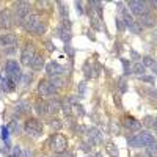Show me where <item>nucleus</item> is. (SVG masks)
<instances>
[{"mask_svg": "<svg viewBox=\"0 0 157 157\" xmlns=\"http://www.w3.org/2000/svg\"><path fill=\"white\" fill-rule=\"evenodd\" d=\"M105 149H107V152L110 154V157H118V155H120V152H118V148H116V145H115L113 141H109V143H107Z\"/></svg>", "mask_w": 157, "mask_h": 157, "instance_id": "obj_21", "label": "nucleus"}, {"mask_svg": "<svg viewBox=\"0 0 157 157\" xmlns=\"http://www.w3.org/2000/svg\"><path fill=\"white\" fill-rule=\"evenodd\" d=\"M145 71H146V68H145V64L143 63H135L134 64V68H132V72H135V74H138V75H145Z\"/></svg>", "mask_w": 157, "mask_h": 157, "instance_id": "obj_22", "label": "nucleus"}, {"mask_svg": "<svg viewBox=\"0 0 157 157\" xmlns=\"http://www.w3.org/2000/svg\"><path fill=\"white\" fill-rule=\"evenodd\" d=\"M60 107H61V102L58 99H52L47 102V112H50V113H57L60 110Z\"/></svg>", "mask_w": 157, "mask_h": 157, "instance_id": "obj_18", "label": "nucleus"}, {"mask_svg": "<svg viewBox=\"0 0 157 157\" xmlns=\"http://www.w3.org/2000/svg\"><path fill=\"white\" fill-rule=\"evenodd\" d=\"M152 39L157 43V30H154V33H152Z\"/></svg>", "mask_w": 157, "mask_h": 157, "instance_id": "obj_55", "label": "nucleus"}, {"mask_svg": "<svg viewBox=\"0 0 157 157\" xmlns=\"http://www.w3.org/2000/svg\"><path fill=\"white\" fill-rule=\"evenodd\" d=\"M10 157H22V155H21V149L16 146V148H14V152H13Z\"/></svg>", "mask_w": 157, "mask_h": 157, "instance_id": "obj_45", "label": "nucleus"}, {"mask_svg": "<svg viewBox=\"0 0 157 157\" xmlns=\"http://www.w3.org/2000/svg\"><path fill=\"white\" fill-rule=\"evenodd\" d=\"M152 129H154V132H157V121H155V124H154V127H152Z\"/></svg>", "mask_w": 157, "mask_h": 157, "instance_id": "obj_56", "label": "nucleus"}, {"mask_svg": "<svg viewBox=\"0 0 157 157\" xmlns=\"http://www.w3.org/2000/svg\"><path fill=\"white\" fill-rule=\"evenodd\" d=\"M140 27H148V29H152L155 25V19L151 16V14H143L140 16Z\"/></svg>", "mask_w": 157, "mask_h": 157, "instance_id": "obj_16", "label": "nucleus"}, {"mask_svg": "<svg viewBox=\"0 0 157 157\" xmlns=\"http://www.w3.org/2000/svg\"><path fill=\"white\" fill-rule=\"evenodd\" d=\"M49 146H50V149L54 151V152L61 154V152L66 151V148H68V140H66V137L61 135V134H55V135L50 137Z\"/></svg>", "mask_w": 157, "mask_h": 157, "instance_id": "obj_2", "label": "nucleus"}, {"mask_svg": "<svg viewBox=\"0 0 157 157\" xmlns=\"http://www.w3.org/2000/svg\"><path fill=\"white\" fill-rule=\"evenodd\" d=\"M60 157H74V154L72 152H61Z\"/></svg>", "mask_w": 157, "mask_h": 157, "instance_id": "obj_51", "label": "nucleus"}, {"mask_svg": "<svg viewBox=\"0 0 157 157\" xmlns=\"http://www.w3.org/2000/svg\"><path fill=\"white\" fill-rule=\"evenodd\" d=\"M80 149H83V151H90V149H91V146H86V143H82Z\"/></svg>", "mask_w": 157, "mask_h": 157, "instance_id": "obj_52", "label": "nucleus"}, {"mask_svg": "<svg viewBox=\"0 0 157 157\" xmlns=\"http://www.w3.org/2000/svg\"><path fill=\"white\" fill-rule=\"evenodd\" d=\"M129 30L132 32L134 35H138V33H141V27H140V24H137V22L130 24V25H129Z\"/></svg>", "mask_w": 157, "mask_h": 157, "instance_id": "obj_28", "label": "nucleus"}, {"mask_svg": "<svg viewBox=\"0 0 157 157\" xmlns=\"http://www.w3.org/2000/svg\"><path fill=\"white\" fill-rule=\"evenodd\" d=\"M39 24H41V19H39V16L36 14V13H30V14L22 21V27L27 30V32L35 33V30L38 29Z\"/></svg>", "mask_w": 157, "mask_h": 157, "instance_id": "obj_6", "label": "nucleus"}, {"mask_svg": "<svg viewBox=\"0 0 157 157\" xmlns=\"http://www.w3.org/2000/svg\"><path fill=\"white\" fill-rule=\"evenodd\" d=\"M64 50H66L68 54H69V57H72V55H74V50L69 47V44H66V46H64Z\"/></svg>", "mask_w": 157, "mask_h": 157, "instance_id": "obj_49", "label": "nucleus"}, {"mask_svg": "<svg viewBox=\"0 0 157 157\" xmlns=\"http://www.w3.org/2000/svg\"><path fill=\"white\" fill-rule=\"evenodd\" d=\"M44 32H46V25H44V24H39V25H38V29L35 30L36 35H43Z\"/></svg>", "mask_w": 157, "mask_h": 157, "instance_id": "obj_37", "label": "nucleus"}, {"mask_svg": "<svg viewBox=\"0 0 157 157\" xmlns=\"http://www.w3.org/2000/svg\"><path fill=\"white\" fill-rule=\"evenodd\" d=\"M151 69H152V72L157 75V63H154V64H152V66H151Z\"/></svg>", "mask_w": 157, "mask_h": 157, "instance_id": "obj_53", "label": "nucleus"}, {"mask_svg": "<svg viewBox=\"0 0 157 157\" xmlns=\"http://www.w3.org/2000/svg\"><path fill=\"white\" fill-rule=\"evenodd\" d=\"M126 90H127V86H126V82L123 80H120V93H126Z\"/></svg>", "mask_w": 157, "mask_h": 157, "instance_id": "obj_40", "label": "nucleus"}, {"mask_svg": "<svg viewBox=\"0 0 157 157\" xmlns=\"http://www.w3.org/2000/svg\"><path fill=\"white\" fill-rule=\"evenodd\" d=\"M110 132L112 134H120V126H118V123H115L113 120L110 121Z\"/></svg>", "mask_w": 157, "mask_h": 157, "instance_id": "obj_33", "label": "nucleus"}, {"mask_svg": "<svg viewBox=\"0 0 157 157\" xmlns=\"http://www.w3.org/2000/svg\"><path fill=\"white\" fill-rule=\"evenodd\" d=\"M123 124H124V127L126 129H129V130H140L141 129V124H140V121L138 120H135L134 116H124V120H123Z\"/></svg>", "mask_w": 157, "mask_h": 157, "instance_id": "obj_15", "label": "nucleus"}, {"mask_svg": "<svg viewBox=\"0 0 157 157\" xmlns=\"http://www.w3.org/2000/svg\"><path fill=\"white\" fill-rule=\"evenodd\" d=\"M74 109H75V112H77L78 115H80V116H83V115H85V110H83V107H82V105H78V104H75Z\"/></svg>", "mask_w": 157, "mask_h": 157, "instance_id": "obj_38", "label": "nucleus"}, {"mask_svg": "<svg viewBox=\"0 0 157 157\" xmlns=\"http://www.w3.org/2000/svg\"><path fill=\"white\" fill-rule=\"evenodd\" d=\"M151 143H155L154 141V135L149 134V132H140L134 137L127 138V145L132 146V148H141V146H148Z\"/></svg>", "mask_w": 157, "mask_h": 157, "instance_id": "obj_1", "label": "nucleus"}, {"mask_svg": "<svg viewBox=\"0 0 157 157\" xmlns=\"http://www.w3.org/2000/svg\"><path fill=\"white\" fill-rule=\"evenodd\" d=\"M46 72L50 75V77H55V75H63L64 72H66V68L61 66L60 63L57 61H49L46 64Z\"/></svg>", "mask_w": 157, "mask_h": 157, "instance_id": "obj_11", "label": "nucleus"}, {"mask_svg": "<svg viewBox=\"0 0 157 157\" xmlns=\"http://www.w3.org/2000/svg\"><path fill=\"white\" fill-rule=\"evenodd\" d=\"M8 129L11 130L13 134H14V132H17V129H19V126H17V121H14V120H13V121H11V124L8 126Z\"/></svg>", "mask_w": 157, "mask_h": 157, "instance_id": "obj_36", "label": "nucleus"}, {"mask_svg": "<svg viewBox=\"0 0 157 157\" xmlns=\"http://www.w3.org/2000/svg\"><path fill=\"white\" fill-rule=\"evenodd\" d=\"M115 25L118 27V32H124V30H126V24L123 22L121 17H116V19H115Z\"/></svg>", "mask_w": 157, "mask_h": 157, "instance_id": "obj_29", "label": "nucleus"}, {"mask_svg": "<svg viewBox=\"0 0 157 157\" xmlns=\"http://www.w3.org/2000/svg\"><path fill=\"white\" fill-rule=\"evenodd\" d=\"M146 5H151V8L157 10V0H151V2H146Z\"/></svg>", "mask_w": 157, "mask_h": 157, "instance_id": "obj_50", "label": "nucleus"}, {"mask_svg": "<svg viewBox=\"0 0 157 157\" xmlns=\"http://www.w3.org/2000/svg\"><path fill=\"white\" fill-rule=\"evenodd\" d=\"M148 93H149V96H151L152 99L157 101V90H148Z\"/></svg>", "mask_w": 157, "mask_h": 157, "instance_id": "obj_46", "label": "nucleus"}, {"mask_svg": "<svg viewBox=\"0 0 157 157\" xmlns=\"http://www.w3.org/2000/svg\"><path fill=\"white\" fill-rule=\"evenodd\" d=\"M2 138L3 140L8 138V127H2Z\"/></svg>", "mask_w": 157, "mask_h": 157, "instance_id": "obj_47", "label": "nucleus"}, {"mask_svg": "<svg viewBox=\"0 0 157 157\" xmlns=\"http://www.w3.org/2000/svg\"><path fill=\"white\" fill-rule=\"evenodd\" d=\"M88 130V141H90V145L91 146H94V145H101L102 143V134L99 132L98 129L94 127H91V129H86Z\"/></svg>", "mask_w": 157, "mask_h": 157, "instance_id": "obj_13", "label": "nucleus"}, {"mask_svg": "<svg viewBox=\"0 0 157 157\" xmlns=\"http://www.w3.org/2000/svg\"><path fill=\"white\" fill-rule=\"evenodd\" d=\"M17 44V36L13 33H6L3 36H0V46L2 47H16Z\"/></svg>", "mask_w": 157, "mask_h": 157, "instance_id": "obj_14", "label": "nucleus"}, {"mask_svg": "<svg viewBox=\"0 0 157 157\" xmlns=\"http://www.w3.org/2000/svg\"><path fill=\"white\" fill-rule=\"evenodd\" d=\"M66 44H69L71 41V22L68 19H63V24L58 27V33H57Z\"/></svg>", "mask_w": 157, "mask_h": 157, "instance_id": "obj_10", "label": "nucleus"}, {"mask_svg": "<svg viewBox=\"0 0 157 157\" xmlns=\"http://www.w3.org/2000/svg\"><path fill=\"white\" fill-rule=\"evenodd\" d=\"M146 155L148 157H157V145L155 143H151V145L146 146Z\"/></svg>", "mask_w": 157, "mask_h": 157, "instance_id": "obj_24", "label": "nucleus"}, {"mask_svg": "<svg viewBox=\"0 0 157 157\" xmlns=\"http://www.w3.org/2000/svg\"><path fill=\"white\" fill-rule=\"evenodd\" d=\"M30 66H32L33 71H41L43 66H44V58H43L41 55H38V54H36V57L33 58V61H32Z\"/></svg>", "mask_w": 157, "mask_h": 157, "instance_id": "obj_17", "label": "nucleus"}, {"mask_svg": "<svg viewBox=\"0 0 157 157\" xmlns=\"http://www.w3.org/2000/svg\"><path fill=\"white\" fill-rule=\"evenodd\" d=\"M35 112H36L38 115H46V113H47V104L43 102V101H38V102L35 104Z\"/></svg>", "mask_w": 157, "mask_h": 157, "instance_id": "obj_20", "label": "nucleus"}, {"mask_svg": "<svg viewBox=\"0 0 157 157\" xmlns=\"http://www.w3.org/2000/svg\"><path fill=\"white\" fill-rule=\"evenodd\" d=\"M115 104H116V107L118 109H123V104H121V99H120V96H118V94H115Z\"/></svg>", "mask_w": 157, "mask_h": 157, "instance_id": "obj_41", "label": "nucleus"}, {"mask_svg": "<svg viewBox=\"0 0 157 157\" xmlns=\"http://www.w3.org/2000/svg\"><path fill=\"white\" fill-rule=\"evenodd\" d=\"M123 22H124V24L127 25V27H129V25H130V24H134L135 21H134V17L130 16L127 11H124V13H123Z\"/></svg>", "mask_w": 157, "mask_h": 157, "instance_id": "obj_26", "label": "nucleus"}, {"mask_svg": "<svg viewBox=\"0 0 157 157\" xmlns=\"http://www.w3.org/2000/svg\"><path fill=\"white\" fill-rule=\"evenodd\" d=\"M121 63H123V69H124V75H129V74H132V66H130V63L127 61V60H121Z\"/></svg>", "mask_w": 157, "mask_h": 157, "instance_id": "obj_25", "label": "nucleus"}, {"mask_svg": "<svg viewBox=\"0 0 157 157\" xmlns=\"http://www.w3.org/2000/svg\"><path fill=\"white\" fill-rule=\"evenodd\" d=\"M127 6L130 8V11L137 16H143V14H148V6H146V2L143 0H130L127 3Z\"/></svg>", "mask_w": 157, "mask_h": 157, "instance_id": "obj_7", "label": "nucleus"}, {"mask_svg": "<svg viewBox=\"0 0 157 157\" xmlns=\"http://www.w3.org/2000/svg\"><path fill=\"white\" fill-rule=\"evenodd\" d=\"M52 85H54L57 90L60 88V86H63L64 85V80H63V78L60 77V75H55V77H50V80H49Z\"/></svg>", "mask_w": 157, "mask_h": 157, "instance_id": "obj_23", "label": "nucleus"}, {"mask_svg": "<svg viewBox=\"0 0 157 157\" xmlns=\"http://www.w3.org/2000/svg\"><path fill=\"white\" fill-rule=\"evenodd\" d=\"M5 71H6V77L11 78L13 82H19L21 77H22V72H21V66L19 63H16L14 60H8L6 64H5Z\"/></svg>", "mask_w": 157, "mask_h": 157, "instance_id": "obj_3", "label": "nucleus"}, {"mask_svg": "<svg viewBox=\"0 0 157 157\" xmlns=\"http://www.w3.org/2000/svg\"><path fill=\"white\" fill-rule=\"evenodd\" d=\"M14 17L19 24H22V21L30 14V3L29 2H16L14 5Z\"/></svg>", "mask_w": 157, "mask_h": 157, "instance_id": "obj_5", "label": "nucleus"}, {"mask_svg": "<svg viewBox=\"0 0 157 157\" xmlns=\"http://www.w3.org/2000/svg\"><path fill=\"white\" fill-rule=\"evenodd\" d=\"M140 80L148 82V83H152V82H154V78H152V77H149V75H140Z\"/></svg>", "mask_w": 157, "mask_h": 157, "instance_id": "obj_39", "label": "nucleus"}, {"mask_svg": "<svg viewBox=\"0 0 157 157\" xmlns=\"http://www.w3.org/2000/svg\"><path fill=\"white\" fill-rule=\"evenodd\" d=\"M30 83H32V74H29V72L24 74V75H22V85H24V86H29Z\"/></svg>", "mask_w": 157, "mask_h": 157, "instance_id": "obj_31", "label": "nucleus"}, {"mask_svg": "<svg viewBox=\"0 0 157 157\" xmlns=\"http://www.w3.org/2000/svg\"><path fill=\"white\" fill-rule=\"evenodd\" d=\"M16 112L17 113H27V112H30V104L27 101H19L16 104Z\"/></svg>", "mask_w": 157, "mask_h": 157, "instance_id": "obj_19", "label": "nucleus"}, {"mask_svg": "<svg viewBox=\"0 0 157 157\" xmlns=\"http://www.w3.org/2000/svg\"><path fill=\"white\" fill-rule=\"evenodd\" d=\"M13 25H14V17L11 16L10 10H3L0 11V27L2 29H11Z\"/></svg>", "mask_w": 157, "mask_h": 157, "instance_id": "obj_12", "label": "nucleus"}, {"mask_svg": "<svg viewBox=\"0 0 157 157\" xmlns=\"http://www.w3.org/2000/svg\"><path fill=\"white\" fill-rule=\"evenodd\" d=\"M24 132L30 137H39L43 134V124L38 120H29L24 124Z\"/></svg>", "mask_w": 157, "mask_h": 157, "instance_id": "obj_4", "label": "nucleus"}, {"mask_svg": "<svg viewBox=\"0 0 157 157\" xmlns=\"http://www.w3.org/2000/svg\"><path fill=\"white\" fill-rule=\"evenodd\" d=\"M85 91H86V85H85V82H82V83H80V91H78V94L83 98V96H85Z\"/></svg>", "mask_w": 157, "mask_h": 157, "instance_id": "obj_43", "label": "nucleus"}, {"mask_svg": "<svg viewBox=\"0 0 157 157\" xmlns=\"http://www.w3.org/2000/svg\"><path fill=\"white\" fill-rule=\"evenodd\" d=\"M154 63H155V61H154L151 57H143V64H145V68H146V66H152Z\"/></svg>", "mask_w": 157, "mask_h": 157, "instance_id": "obj_35", "label": "nucleus"}, {"mask_svg": "<svg viewBox=\"0 0 157 157\" xmlns=\"http://www.w3.org/2000/svg\"><path fill=\"white\" fill-rule=\"evenodd\" d=\"M36 57V50L33 46H25L21 52V63L25 64V66H29V64H32L33 58Z\"/></svg>", "mask_w": 157, "mask_h": 157, "instance_id": "obj_9", "label": "nucleus"}, {"mask_svg": "<svg viewBox=\"0 0 157 157\" xmlns=\"http://www.w3.org/2000/svg\"><path fill=\"white\" fill-rule=\"evenodd\" d=\"M61 107H63V112H64V115L71 116V113H72V107H71V104L64 102V104H61Z\"/></svg>", "mask_w": 157, "mask_h": 157, "instance_id": "obj_32", "label": "nucleus"}, {"mask_svg": "<svg viewBox=\"0 0 157 157\" xmlns=\"http://www.w3.org/2000/svg\"><path fill=\"white\" fill-rule=\"evenodd\" d=\"M130 55H132V60H135V61H138V60H140V55L137 54L135 50H130Z\"/></svg>", "mask_w": 157, "mask_h": 157, "instance_id": "obj_48", "label": "nucleus"}, {"mask_svg": "<svg viewBox=\"0 0 157 157\" xmlns=\"http://www.w3.org/2000/svg\"><path fill=\"white\" fill-rule=\"evenodd\" d=\"M155 121H157V118H154V116H146V118H145V126L149 127V129H152L154 124H155Z\"/></svg>", "mask_w": 157, "mask_h": 157, "instance_id": "obj_27", "label": "nucleus"}, {"mask_svg": "<svg viewBox=\"0 0 157 157\" xmlns=\"http://www.w3.org/2000/svg\"><path fill=\"white\" fill-rule=\"evenodd\" d=\"M85 130H86L85 126H77L75 127V134H85Z\"/></svg>", "mask_w": 157, "mask_h": 157, "instance_id": "obj_44", "label": "nucleus"}, {"mask_svg": "<svg viewBox=\"0 0 157 157\" xmlns=\"http://www.w3.org/2000/svg\"><path fill=\"white\" fill-rule=\"evenodd\" d=\"M83 72H85L86 77H91V75H93V66L90 68V63H86L85 66H83Z\"/></svg>", "mask_w": 157, "mask_h": 157, "instance_id": "obj_34", "label": "nucleus"}, {"mask_svg": "<svg viewBox=\"0 0 157 157\" xmlns=\"http://www.w3.org/2000/svg\"><path fill=\"white\" fill-rule=\"evenodd\" d=\"M38 93L41 94L43 98H50L57 93V88L52 85L49 80H41L38 85Z\"/></svg>", "mask_w": 157, "mask_h": 157, "instance_id": "obj_8", "label": "nucleus"}, {"mask_svg": "<svg viewBox=\"0 0 157 157\" xmlns=\"http://www.w3.org/2000/svg\"><path fill=\"white\" fill-rule=\"evenodd\" d=\"M49 126L54 129V130H60L61 129V121L60 120H50L49 121Z\"/></svg>", "mask_w": 157, "mask_h": 157, "instance_id": "obj_30", "label": "nucleus"}, {"mask_svg": "<svg viewBox=\"0 0 157 157\" xmlns=\"http://www.w3.org/2000/svg\"><path fill=\"white\" fill-rule=\"evenodd\" d=\"M75 10L78 14H83V8H82V2H75Z\"/></svg>", "mask_w": 157, "mask_h": 157, "instance_id": "obj_42", "label": "nucleus"}, {"mask_svg": "<svg viewBox=\"0 0 157 157\" xmlns=\"http://www.w3.org/2000/svg\"><path fill=\"white\" fill-rule=\"evenodd\" d=\"M86 157H102V154H101V152H96V154H88Z\"/></svg>", "mask_w": 157, "mask_h": 157, "instance_id": "obj_54", "label": "nucleus"}]
</instances>
